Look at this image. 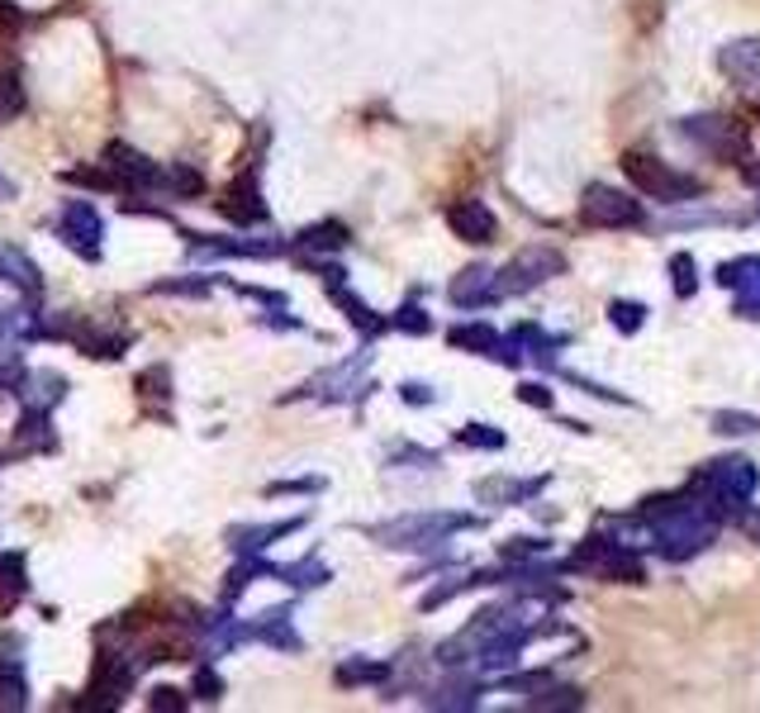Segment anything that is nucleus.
Instances as JSON below:
<instances>
[{"mask_svg": "<svg viewBox=\"0 0 760 713\" xmlns=\"http://www.w3.org/2000/svg\"><path fill=\"white\" fill-rule=\"evenodd\" d=\"M671 285L679 300H689L694 291H699V262H694V253H675L671 257Z\"/></svg>", "mask_w": 760, "mask_h": 713, "instance_id": "c85d7f7f", "label": "nucleus"}, {"mask_svg": "<svg viewBox=\"0 0 760 713\" xmlns=\"http://www.w3.org/2000/svg\"><path fill=\"white\" fill-rule=\"evenodd\" d=\"M561 271H566V257L556 248H523L514 262L500 271V295H523V291H532V285L561 276Z\"/></svg>", "mask_w": 760, "mask_h": 713, "instance_id": "6e6552de", "label": "nucleus"}, {"mask_svg": "<svg viewBox=\"0 0 760 713\" xmlns=\"http://www.w3.org/2000/svg\"><path fill=\"white\" fill-rule=\"evenodd\" d=\"M679 134H685L694 148L713 152V158H741L746 152V124L732 120V114H699V120H679Z\"/></svg>", "mask_w": 760, "mask_h": 713, "instance_id": "423d86ee", "label": "nucleus"}, {"mask_svg": "<svg viewBox=\"0 0 760 713\" xmlns=\"http://www.w3.org/2000/svg\"><path fill=\"white\" fill-rule=\"evenodd\" d=\"M623 172H627V181H633L641 196H657L665 205H685L694 196H703V181L699 176L675 172V167H665L661 158H647V152H627Z\"/></svg>", "mask_w": 760, "mask_h": 713, "instance_id": "f257e3e1", "label": "nucleus"}, {"mask_svg": "<svg viewBox=\"0 0 760 713\" xmlns=\"http://www.w3.org/2000/svg\"><path fill=\"white\" fill-rule=\"evenodd\" d=\"M52 233L62 238V248H72L82 262H100V238H105V224L100 214L90 210V200H68L58 214Z\"/></svg>", "mask_w": 760, "mask_h": 713, "instance_id": "0eeeda50", "label": "nucleus"}, {"mask_svg": "<svg viewBox=\"0 0 760 713\" xmlns=\"http://www.w3.org/2000/svg\"><path fill=\"white\" fill-rule=\"evenodd\" d=\"M148 291L152 295H209V281L205 276H191V281H152Z\"/></svg>", "mask_w": 760, "mask_h": 713, "instance_id": "58836bf2", "label": "nucleus"}, {"mask_svg": "<svg viewBox=\"0 0 760 713\" xmlns=\"http://www.w3.org/2000/svg\"><path fill=\"white\" fill-rule=\"evenodd\" d=\"M390 680V661H343L338 666V685H380Z\"/></svg>", "mask_w": 760, "mask_h": 713, "instance_id": "bb28decb", "label": "nucleus"}, {"mask_svg": "<svg viewBox=\"0 0 760 713\" xmlns=\"http://www.w3.org/2000/svg\"><path fill=\"white\" fill-rule=\"evenodd\" d=\"M347 224H338V219H323V224H309V229H299V248H309V253H343L347 248Z\"/></svg>", "mask_w": 760, "mask_h": 713, "instance_id": "4be33fe9", "label": "nucleus"}, {"mask_svg": "<svg viewBox=\"0 0 760 713\" xmlns=\"http://www.w3.org/2000/svg\"><path fill=\"white\" fill-rule=\"evenodd\" d=\"M200 190H205V176L195 172V167H186V162L167 167V181H162V196L167 200H191V196H200Z\"/></svg>", "mask_w": 760, "mask_h": 713, "instance_id": "a878e982", "label": "nucleus"}, {"mask_svg": "<svg viewBox=\"0 0 760 713\" xmlns=\"http://www.w3.org/2000/svg\"><path fill=\"white\" fill-rule=\"evenodd\" d=\"M148 709L157 713H181V709H191V699L176 690V685H152L148 690Z\"/></svg>", "mask_w": 760, "mask_h": 713, "instance_id": "f704fd0d", "label": "nucleus"}, {"mask_svg": "<svg viewBox=\"0 0 760 713\" xmlns=\"http://www.w3.org/2000/svg\"><path fill=\"white\" fill-rule=\"evenodd\" d=\"M580 224H589V229H641L647 224V210H641V200H633L627 190L594 181L580 200Z\"/></svg>", "mask_w": 760, "mask_h": 713, "instance_id": "39448f33", "label": "nucleus"}, {"mask_svg": "<svg viewBox=\"0 0 760 713\" xmlns=\"http://www.w3.org/2000/svg\"><path fill=\"white\" fill-rule=\"evenodd\" d=\"M138 680V661H124V652H110V647H100L96 661H90V680L82 699H76V709H120L124 694L134 690Z\"/></svg>", "mask_w": 760, "mask_h": 713, "instance_id": "f03ea898", "label": "nucleus"}, {"mask_svg": "<svg viewBox=\"0 0 760 713\" xmlns=\"http://www.w3.org/2000/svg\"><path fill=\"white\" fill-rule=\"evenodd\" d=\"M518 399H523V405H532V409H552V405H556V395L547 391V385H537V381L518 385Z\"/></svg>", "mask_w": 760, "mask_h": 713, "instance_id": "79ce46f5", "label": "nucleus"}, {"mask_svg": "<svg viewBox=\"0 0 760 713\" xmlns=\"http://www.w3.org/2000/svg\"><path fill=\"white\" fill-rule=\"evenodd\" d=\"M191 694L200 699V704H219V699H224V680H219V671H214V666H200V671H195Z\"/></svg>", "mask_w": 760, "mask_h": 713, "instance_id": "473e14b6", "label": "nucleus"}, {"mask_svg": "<svg viewBox=\"0 0 760 713\" xmlns=\"http://www.w3.org/2000/svg\"><path fill=\"white\" fill-rule=\"evenodd\" d=\"M299 528H305V518H285V524H267V528H233L229 542L238 556H257L261 548H271V542L285 533H299Z\"/></svg>", "mask_w": 760, "mask_h": 713, "instance_id": "6ab92c4d", "label": "nucleus"}, {"mask_svg": "<svg viewBox=\"0 0 760 713\" xmlns=\"http://www.w3.org/2000/svg\"><path fill=\"white\" fill-rule=\"evenodd\" d=\"M29 594V576H24L20 552H0V618L15 614V604Z\"/></svg>", "mask_w": 760, "mask_h": 713, "instance_id": "a211bd4d", "label": "nucleus"}, {"mask_svg": "<svg viewBox=\"0 0 760 713\" xmlns=\"http://www.w3.org/2000/svg\"><path fill=\"white\" fill-rule=\"evenodd\" d=\"M500 300V276L490 267H466L452 281V305H490Z\"/></svg>", "mask_w": 760, "mask_h": 713, "instance_id": "2eb2a0df", "label": "nucleus"}, {"mask_svg": "<svg viewBox=\"0 0 760 713\" xmlns=\"http://www.w3.org/2000/svg\"><path fill=\"white\" fill-rule=\"evenodd\" d=\"M504 562H532V556H547V538L537 542V538H514V542H504L500 548Z\"/></svg>", "mask_w": 760, "mask_h": 713, "instance_id": "e433bc0d", "label": "nucleus"}, {"mask_svg": "<svg viewBox=\"0 0 760 713\" xmlns=\"http://www.w3.org/2000/svg\"><path fill=\"white\" fill-rule=\"evenodd\" d=\"M448 343H452V347H466V353H485V357H494L504 339L490 329V323H456V329L448 333Z\"/></svg>", "mask_w": 760, "mask_h": 713, "instance_id": "5701e85b", "label": "nucleus"}, {"mask_svg": "<svg viewBox=\"0 0 760 713\" xmlns=\"http://www.w3.org/2000/svg\"><path fill=\"white\" fill-rule=\"evenodd\" d=\"M5 276H10V271H5V262H0V281H5Z\"/></svg>", "mask_w": 760, "mask_h": 713, "instance_id": "49530a36", "label": "nucleus"}, {"mask_svg": "<svg viewBox=\"0 0 760 713\" xmlns=\"http://www.w3.org/2000/svg\"><path fill=\"white\" fill-rule=\"evenodd\" d=\"M580 704H585V694L571 690V685H561V690H547V694L532 699V709H580Z\"/></svg>", "mask_w": 760, "mask_h": 713, "instance_id": "4c0bfd02", "label": "nucleus"}, {"mask_svg": "<svg viewBox=\"0 0 760 713\" xmlns=\"http://www.w3.org/2000/svg\"><path fill=\"white\" fill-rule=\"evenodd\" d=\"M448 224H452L456 238L476 243V248L494 243V233H500V219H494V210L485 200H456L448 210Z\"/></svg>", "mask_w": 760, "mask_h": 713, "instance_id": "9b49d317", "label": "nucleus"}, {"mask_svg": "<svg viewBox=\"0 0 760 713\" xmlns=\"http://www.w3.org/2000/svg\"><path fill=\"white\" fill-rule=\"evenodd\" d=\"M72 343L82 347L86 357H96V361H120L128 353V343H134V333H114V329H76L72 333Z\"/></svg>", "mask_w": 760, "mask_h": 713, "instance_id": "f3484780", "label": "nucleus"}, {"mask_svg": "<svg viewBox=\"0 0 760 713\" xmlns=\"http://www.w3.org/2000/svg\"><path fill=\"white\" fill-rule=\"evenodd\" d=\"M718 67L732 76V86L741 90H760V38H737L718 53Z\"/></svg>", "mask_w": 760, "mask_h": 713, "instance_id": "ddd939ff", "label": "nucleus"}, {"mask_svg": "<svg viewBox=\"0 0 760 713\" xmlns=\"http://www.w3.org/2000/svg\"><path fill=\"white\" fill-rule=\"evenodd\" d=\"M713 428L718 433H760V419L741 409H723V414H713Z\"/></svg>", "mask_w": 760, "mask_h": 713, "instance_id": "c9c22d12", "label": "nucleus"}, {"mask_svg": "<svg viewBox=\"0 0 760 713\" xmlns=\"http://www.w3.org/2000/svg\"><path fill=\"white\" fill-rule=\"evenodd\" d=\"M58 433H52V414L44 405H29L15 423V452L10 457H34V452H52Z\"/></svg>", "mask_w": 760, "mask_h": 713, "instance_id": "f8f14e48", "label": "nucleus"}, {"mask_svg": "<svg viewBox=\"0 0 760 713\" xmlns=\"http://www.w3.org/2000/svg\"><path fill=\"white\" fill-rule=\"evenodd\" d=\"M15 196H20V186L10 176H0V200H15Z\"/></svg>", "mask_w": 760, "mask_h": 713, "instance_id": "a18cd8bd", "label": "nucleus"}, {"mask_svg": "<svg viewBox=\"0 0 760 713\" xmlns=\"http://www.w3.org/2000/svg\"><path fill=\"white\" fill-rule=\"evenodd\" d=\"M571 566L575 570H589V576H599V580H623V586H641L647 580V566L633 556V548L618 538H585L580 548H575L571 556Z\"/></svg>", "mask_w": 760, "mask_h": 713, "instance_id": "7ed1b4c3", "label": "nucleus"}, {"mask_svg": "<svg viewBox=\"0 0 760 713\" xmlns=\"http://www.w3.org/2000/svg\"><path fill=\"white\" fill-rule=\"evenodd\" d=\"M314 490H323L319 476H305V481H277V485H267V495H314Z\"/></svg>", "mask_w": 760, "mask_h": 713, "instance_id": "a19ab883", "label": "nucleus"}, {"mask_svg": "<svg viewBox=\"0 0 760 713\" xmlns=\"http://www.w3.org/2000/svg\"><path fill=\"white\" fill-rule=\"evenodd\" d=\"M62 186H76V190H100V196H124V181L110 172V167H68L62 172Z\"/></svg>", "mask_w": 760, "mask_h": 713, "instance_id": "412c9836", "label": "nucleus"}, {"mask_svg": "<svg viewBox=\"0 0 760 713\" xmlns=\"http://www.w3.org/2000/svg\"><path fill=\"white\" fill-rule=\"evenodd\" d=\"M253 638L271 642V647H281V652H295V647H299V638L291 632V604H281V608H267V614H257V624H253Z\"/></svg>", "mask_w": 760, "mask_h": 713, "instance_id": "aec40b11", "label": "nucleus"}, {"mask_svg": "<svg viewBox=\"0 0 760 713\" xmlns=\"http://www.w3.org/2000/svg\"><path fill=\"white\" fill-rule=\"evenodd\" d=\"M219 214L229 219V224H261L267 219V200H261V181H257V167H247L229 181L224 200H219Z\"/></svg>", "mask_w": 760, "mask_h": 713, "instance_id": "9d476101", "label": "nucleus"}, {"mask_svg": "<svg viewBox=\"0 0 760 713\" xmlns=\"http://www.w3.org/2000/svg\"><path fill=\"white\" fill-rule=\"evenodd\" d=\"M456 443L462 447H485V452H500L508 438L500 433V428H490V423H466V428H456Z\"/></svg>", "mask_w": 760, "mask_h": 713, "instance_id": "7c9ffc66", "label": "nucleus"}, {"mask_svg": "<svg viewBox=\"0 0 760 713\" xmlns=\"http://www.w3.org/2000/svg\"><path fill=\"white\" fill-rule=\"evenodd\" d=\"M390 323H395V329H404V333H432V319H428V315H424V309H418L414 300L404 305V309H400V315L390 319Z\"/></svg>", "mask_w": 760, "mask_h": 713, "instance_id": "ea45409f", "label": "nucleus"}, {"mask_svg": "<svg viewBox=\"0 0 760 713\" xmlns=\"http://www.w3.org/2000/svg\"><path fill=\"white\" fill-rule=\"evenodd\" d=\"M400 391H404V405H432V391H428V385H418V381L400 385Z\"/></svg>", "mask_w": 760, "mask_h": 713, "instance_id": "c03bdc74", "label": "nucleus"}, {"mask_svg": "<svg viewBox=\"0 0 760 713\" xmlns=\"http://www.w3.org/2000/svg\"><path fill=\"white\" fill-rule=\"evenodd\" d=\"M329 295H333V305H338V309H343V315H347V323H352V329H361L366 339H376V333L395 329V323H390V319H376V309L366 305L361 295H352L343 281H333V285H329Z\"/></svg>", "mask_w": 760, "mask_h": 713, "instance_id": "dca6fc26", "label": "nucleus"}, {"mask_svg": "<svg viewBox=\"0 0 760 713\" xmlns=\"http://www.w3.org/2000/svg\"><path fill=\"white\" fill-rule=\"evenodd\" d=\"M138 399L143 405H157V414H167V399H172V371H167L162 361L138 376Z\"/></svg>", "mask_w": 760, "mask_h": 713, "instance_id": "393cba45", "label": "nucleus"}, {"mask_svg": "<svg viewBox=\"0 0 760 713\" xmlns=\"http://www.w3.org/2000/svg\"><path fill=\"white\" fill-rule=\"evenodd\" d=\"M24 24H29V15H24L15 0H0V34H20Z\"/></svg>", "mask_w": 760, "mask_h": 713, "instance_id": "37998d69", "label": "nucleus"}, {"mask_svg": "<svg viewBox=\"0 0 760 713\" xmlns=\"http://www.w3.org/2000/svg\"><path fill=\"white\" fill-rule=\"evenodd\" d=\"M100 162L124 181V196H138V190H162V181H167V167H157L152 158H143L138 148H128V143H110Z\"/></svg>", "mask_w": 760, "mask_h": 713, "instance_id": "1a4fd4ad", "label": "nucleus"}, {"mask_svg": "<svg viewBox=\"0 0 760 713\" xmlns=\"http://www.w3.org/2000/svg\"><path fill=\"white\" fill-rule=\"evenodd\" d=\"M547 481H480L476 485V495L480 500H494V495H500V500H528V495H537V490H542Z\"/></svg>", "mask_w": 760, "mask_h": 713, "instance_id": "c756f323", "label": "nucleus"}, {"mask_svg": "<svg viewBox=\"0 0 760 713\" xmlns=\"http://www.w3.org/2000/svg\"><path fill=\"white\" fill-rule=\"evenodd\" d=\"M462 528H476L470 514H404L395 524L376 528V538L385 548H428V542H442L448 533H462Z\"/></svg>", "mask_w": 760, "mask_h": 713, "instance_id": "20e7f679", "label": "nucleus"}, {"mask_svg": "<svg viewBox=\"0 0 760 713\" xmlns=\"http://www.w3.org/2000/svg\"><path fill=\"white\" fill-rule=\"evenodd\" d=\"M609 319H613V329H618V333H637L641 319H647V309H641L637 300H613L609 305Z\"/></svg>", "mask_w": 760, "mask_h": 713, "instance_id": "72a5a7b5", "label": "nucleus"}, {"mask_svg": "<svg viewBox=\"0 0 760 713\" xmlns=\"http://www.w3.org/2000/svg\"><path fill=\"white\" fill-rule=\"evenodd\" d=\"M0 704L5 709H24L29 704V680L15 656H0Z\"/></svg>", "mask_w": 760, "mask_h": 713, "instance_id": "b1692460", "label": "nucleus"}, {"mask_svg": "<svg viewBox=\"0 0 760 713\" xmlns=\"http://www.w3.org/2000/svg\"><path fill=\"white\" fill-rule=\"evenodd\" d=\"M271 576L285 580V586H295V590H314V586H323V580H329V566H319V562H295V566H277Z\"/></svg>", "mask_w": 760, "mask_h": 713, "instance_id": "cd10ccee", "label": "nucleus"}, {"mask_svg": "<svg viewBox=\"0 0 760 713\" xmlns=\"http://www.w3.org/2000/svg\"><path fill=\"white\" fill-rule=\"evenodd\" d=\"M718 281L727 285V291H737V300L746 315H760V257H737V262H723L718 267Z\"/></svg>", "mask_w": 760, "mask_h": 713, "instance_id": "4468645a", "label": "nucleus"}, {"mask_svg": "<svg viewBox=\"0 0 760 713\" xmlns=\"http://www.w3.org/2000/svg\"><path fill=\"white\" fill-rule=\"evenodd\" d=\"M24 110V86L15 67H0V120H15Z\"/></svg>", "mask_w": 760, "mask_h": 713, "instance_id": "2f4dec72", "label": "nucleus"}]
</instances>
